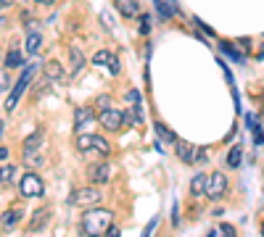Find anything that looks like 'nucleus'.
Instances as JSON below:
<instances>
[{"label":"nucleus","instance_id":"30","mask_svg":"<svg viewBox=\"0 0 264 237\" xmlns=\"http://www.w3.org/2000/svg\"><path fill=\"white\" fill-rule=\"evenodd\" d=\"M193 21H196V24L201 27V32H204V34H214V29H212V27H206V24H204V21H201V19H193Z\"/></svg>","mask_w":264,"mask_h":237},{"label":"nucleus","instance_id":"43","mask_svg":"<svg viewBox=\"0 0 264 237\" xmlns=\"http://www.w3.org/2000/svg\"><path fill=\"white\" fill-rule=\"evenodd\" d=\"M262 235H264V224H262Z\"/></svg>","mask_w":264,"mask_h":237},{"label":"nucleus","instance_id":"7","mask_svg":"<svg viewBox=\"0 0 264 237\" xmlns=\"http://www.w3.org/2000/svg\"><path fill=\"white\" fill-rule=\"evenodd\" d=\"M98 121L108 129V132H116V129H122V124H124V111H116V108H111V105H108V108L100 111Z\"/></svg>","mask_w":264,"mask_h":237},{"label":"nucleus","instance_id":"24","mask_svg":"<svg viewBox=\"0 0 264 237\" xmlns=\"http://www.w3.org/2000/svg\"><path fill=\"white\" fill-rule=\"evenodd\" d=\"M13 174H16L13 166H3V169H0V185H8V182L13 179Z\"/></svg>","mask_w":264,"mask_h":237},{"label":"nucleus","instance_id":"17","mask_svg":"<svg viewBox=\"0 0 264 237\" xmlns=\"http://www.w3.org/2000/svg\"><path fill=\"white\" fill-rule=\"evenodd\" d=\"M69 56H72V76H80V71L85 68V58H82V53L77 50V48H72V50H69Z\"/></svg>","mask_w":264,"mask_h":237},{"label":"nucleus","instance_id":"14","mask_svg":"<svg viewBox=\"0 0 264 237\" xmlns=\"http://www.w3.org/2000/svg\"><path fill=\"white\" fill-rule=\"evenodd\" d=\"M43 71H45V79L48 82H56V79H61V74H64V66H61V61H48Z\"/></svg>","mask_w":264,"mask_h":237},{"label":"nucleus","instance_id":"27","mask_svg":"<svg viewBox=\"0 0 264 237\" xmlns=\"http://www.w3.org/2000/svg\"><path fill=\"white\" fill-rule=\"evenodd\" d=\"M40 164H43L40 153H32V156H27V166H40Z\"/></svg>","mask_w":264,"mask_h":237},{"label":"nucleus","instance_id":"16","mask_svg":"<svg viewBox=\"0 0 264 237\" xmlns=\"http://www.w3.org/2000/svg\"><path fill=\"white\" fill-rule=\"evenodd\" d=\"M116 11L122 13V16H137V3L135 0H116Z\"/></svg>","mask_w":264,"mask_h":237},{"label":"nucleus","instance_id":"21","mask_svg":"<svg viewBox=\"0 0 264 237\" xmlns=\"http://www.w3.org/2000/svg\"><path fill=\"white\" fill-rule=\"evenodd\" d=\"M21 64H24L21 50H8V56H5V66H8V68H19Z\"/></svg>","mask_w":264,"mask_h":237},{"label":"nucleus","instance_id":"37","mask_svg":"<svg viewBox=\"0 0 264 237\" xmlns=\"http://www.w3.org/2000/svg\"><path fill=\"white\" fill-rule=\"evenodd\" d=\"M8 158V148H0V161H5Z\"/></svg>","mask_w":264,"mask_h":237},{"label":"nucleus","instance_id":"34","mask_svg":"<svg viewBox=\"0 0 264 237\" xmlns=\"http://www.w3.org/2000/svg\"><path fill=\"white\" fill-rule=\"evenodd\" d=\"M220 66H222V71H224V79H227V82H230V85H232V74H230V68H227V66H224V64H222V61H220Z\"/></svg>","mask_w":264,"mask_h":237},{"label":"nucleus","instance_id":"38","mask_svg":"<svg viewBox=\"0 0 264 237\" xmlns=\"http://www.w3.org/2000/svg\"><path fill=\"white\" fill-rule=\"evenodd\" d=\"M11 3H13V0H0V8H8Z\"/></svg>","mask_w":264,"mask_h":237},{"label":"nucleus","instance_id":"12","mask_svg":"<svg viewBox=\"0 0 264 237\" xmlns=\"http://www.w3.org/2000/svg\"><path fill=\"white\" fill-rule=\"evenodd\" d=\"M43 142H45V135L40 132V129H37V132H32L24 140V145H21V148H24V156H32V153H37V150H43Z\"/></svg>","mask_w":264,"mask_h":237},{"label":"nucleus","instance_id":"20","mask_svg":"<svg viewBox=\"0 0 264 237\" xmlns=\"http://www.w3.org/2000/svg\"><path fill=\"white\" fill-rule=\"evenodd\" d=\"M243 150H240V145H232V150L227 153V158H224V161H227V166H232V169H238L240 166V161H243Z\"/></svg>","mask_w":264,"mask_h":237},{"label":"nucleus","instance_id":"22","mask_svg":"<svg viewBox=\"0 0 264 237\" xmlns=\"http://www.w3.org/2000/svg\"><path fill=\"white\" fill-rule=\"evenodd\" d=\"M204 185H206V174H196L190 182V195H204Z\"/></svg>","mask_w":264,"mask_h":237},{"label":"nucleus","instance_id":"40","mask_svg":"<svg viewBox=\"0 0 264 237\" xmlns=\"http://www.w3.org/2000/svg\"><path fill=\"white\" fill-rule=\"evenodd\" d=\"M3 132H5V121L0 119V135H3Z\"/></svg>","mask_w":264,"mask_h":237},{"label":"nucleus","instance_id":"31","mask_svg":"<svg viewBox=\"0 0 264 237\" xmlns=\"http://www.w3.org/2000/svg\"><path fill=\"white\" fill-rule=\"evenodd\" d=\"M106 237H122V232H119V227H114V224H111V227H108V229H106Z\"/></svg>","mask_w":264,"mask_h":237},{"label":"nucleus","instance_id":"1","mask_svg":"<svg viewBox=\"0 0 264 237\" xmlns=\"http://www.w3.org/2000/svg\"><path fill=\"white\" fill-rule=\"evenodd\" d=\"M111 221H114V213L106 211V208L85 211V216H82V232H85V237H100V235H106V229L111 227Z\"/></svg>","mask_w":264,"mask_h":237},{"label":"nucleus","instance_id":"36","mask_svg":"<svg viewBox=\"0 0 264 237\" xmlns=\"http://www.w3.org/2000/svg\"><path fill=\"white\" fill-rule=\"evenodd\" d=\"M238 45H240V48H248V45H251V40H248V37H240Z\"/></svg>","mask_w":264,"mask_h":237},{"label":"nucleus","instance_id":"29","mask_svg":"<svg viewBox=\"0 0 264 237\" xmlns=\"http://www.w3.org/2000/svg\"><path fill=\"white\" fill-rule=\"evenodd\" d=\"M156 224H159V219H151V224L143 229V237H151V235H153V229H156Z\"/></svg>","mask_w":264,"mask_h":237},{"label":"nucleus","instance_id":"18","mask_svg":"<svg viewBox=\"0 0 264 237\" xmlns=\"http://www.w3.org/2000/svg\"><path fill=\"white\" fill-rule=\"evenodd\" d=\"M153 129H156V135H159L161 142H175V140H177L172 129H169L167 124H161V121H156V124H153Z\"/></svg>","mask_w":264,"mask_h":237},{"label":"nucleus","instance_id":"4","mask_svg":"<svg viewBox=\"0 0 264 237\" xmlns=\"http://www.w3.org/2000/svg\"><path fill=\"white\" fill-rule=\"evenodd\" d=\"M77 150L80 153H98V156H108V142L98 135H77Z\"/></svg>","mask_w":264,"mask_h":237},{"label":"nucleus","instance_id":"42","mask_svg":"<svg viewBox=\"0 0 264 237\" xmlns=\"http://www.w3.org/2000/svg\"><path fill=\"white\" fill-rule=\"evenodd\" d=\"M206 237H217V232H214V229H212V232H209V235H206Z\"/></svg>","mask_w":264,"mask_h":237},{"label":"nucleus","instance_id":"3","mask_svg":"<svg viewBox=\"0 0 264 237\" xmlns=\"http://www.w3.org/2000/svg\"><path fill=\"white\" fill-rule=\"evenodd\" d=\"M175 153L182 164H204L209 156L206 148H198V145H190L185 140H175Z\"/></svg>","mask_w":264,"mask_h":237},{"label":"nucleus","instance_id":"39","mask_svg":"<svg viewBox=\"0 0 264 237\" xmlns=\"http://www.w3.org/2000/svg\"><path fill=\"white\" fill-rule=\"evenodd\" d=\"M35 3H43V5H53L56 0H35Z\"/></svg>","mask_w":264,"mask_h":237},{"label":"nucleus","instance_id":"28","mask_svg":"<svg viewBox=\"0 0 264 237\" xmlns=\"http://www.w3.org/2000/svg\"><path fill=\"white\" fill-rule=\"evenodd\" d=\"M220 235H222V237H238V235H235V229H232L230 224H222V229H220Z\"/></svg>","mask_w":264,"mask_h":237},{"label":"nucleus","instance_id":"6","mask_svg":"<svg viewBox=\"0 0 264 237\" xmlns=\"http://www.w3.org/2000/svg\"><path fill=\"white\" fill-rule=\"evenodd\" d=\"M224 190H227V177H224L222 171H214V174H206V185H204V195L217 201V198L224 195Z\"/></svg>","mask_w":264,"mask_h":237},{"label":"nucleus","instance_id":"41","mask_svg":"<svg viewBox=\"0 0 264 237\" xmlns=\"http://www.w3.org/2000/svg\"><path fill=\"white\" fill-rule=\"evenodd\" d=\"M259 58H264V45H262V50H259Z\"/></svg>","mask_w":264,"mask_h":237},{"label":"nucleus","instance_id":"25","mask_svg":"<svg viewBox=\"0 0 264 237\" xmlns=\"http://www.w3.org/2000/svg\"><path fill=\"white\" fill-rule=\"evenodd\" d=\"M88 121H90V111L88 108H80V111H77V132H80L82 124H88Z\"/></svg>","mask_w":264,"mask_h":237},{"label":"nucleus","instance_id":"13","mask_svg":"<svg viewBox=\"0 0 264 237\" xmlns=\"http://www.w3.org/2000/svg\"><path fill=\"white\" fill-rule=\"evenodd\" d=\"M48 221H50V211L48 208H43V211H37L32 221H29V232H40V229L48 227Z\"/></svg>","mask_w":264,"mask_h":237},{"label":"nucleus","instance_id":"23","mask_svg":"<svg viewBox=\"0 0 264 237\" xmlns=\"http://www.w3.org/2000/svg\"><path fill=\"white\" fill-rule=\"evenodd\" d=\"M137 32H140V34H148V32H151V19H148V13H140V19H137Z\"/></svg>","mask_w":264,"mask_h":237},{"label":"nucleus","instance_id":"2","mask_svg":"<svg viewBox=\"0 0 264 237\" xmlns=\"http://www.w3.org/2000/svg\"><path fill=\"white\" fill-rule=\"evenodd\" d=\"M37 68H40L37 64H29V66H24V68H21V76H19V82H16V85H13L11 95L5 98V111H8V113H11V111L19 105V98L27 93V87H29V82H32V76L37 74Z\"/></svg>","mask_w":264,"mask_h":237},{"label":"nucleus","instance_id":"15","mask_svg":"<svg viewBox=\"0 0 264 237\" xmlns=\"http://www.w3.org/2000/svg\"><path fill=\"white\" fill-rule=\"evenodd\" d=\"M24 48H27V53H29V56H35V53L43 48V34L37 32V29H32V32L27 34V45H24Z\"/></svg>","mask_w":264,"mask_h":237},{"label":"nucleus","instance_id":"5","mask_svg":"<svg viewBox=\"0 0 264 237\" xmlns=\"http://www.w3.org/2000/svg\"><path fill=\"white\" fill-rule=\"evenodd\" d=\"M19 193L24 195V198H43V193H45L43 177H37L35 171L21 174V179H19Z\"/></svg>","mask_w":264,"mask_h":237},{"label":"nucleus","instance_id":"33","mask_svg":"<svg viewBox=\"0 0 264 237\" xmlns=\"http://www.w3.org/2000/svg\"><path fill=\"white\" fill-rule=\"evenodd\" d=\"M98 105H100V108H108V105H111V98H108V95H103V98H100V101H98Z\"/></svg>","mask_w":264,"mask_h":237},{"label":"nucleus","instance_id":"9","mask_svg":"<svg viewBox=\"0 0 264 237\" xmlns=\"http://www.w3.org/2000/svg\"><path fill=\"white\" fill-rule=\"evenodd\" d=\"M92 64H98V66H106V68H108V74H114V76L122 71V64H119V58H116L111 50H98L95 56H92Z\"/></svg>","mask_w":264,"mask_h":237},{"label":"nucleus","instance_id":"35","mask_svg":"<svg viewBox=\"0 0 264 237\" xmlns=\"http://www.w3.org/2000/svg\"><path fill=\"white\" fill-rule=\"evenodd\" d=\"M172 221H175V227L180 224V211H177V205H175V211H172Z\"/></svg>","mask_w":264,"mask_h":237},{"label":"nucleus","instance_id":"10","mask_svg":"<svg viewBox=\"0 0 264 237\" xmlns=\"http://www.w3.org/2000/svg\"><path fill=\"white\" fill-rule=\"evenodd\" d=\"M88 179L92 185H103V182L111 179V166L106 161H98V164H90L88 166Z\"/></svg>","mask_w":264,"mask_h":237},{"label":"nucleus","instance_id":"11","mask_svg":"<svg viewBox=\"0 0 264 237\" xmlns=\"http://www.w3.org/2000/svg\"><path fill=\"white\" fill-rule=\"evenodd\" d=\"M21 219H24V211H21L19 205H13V208L0 213V229H3V232H13Z\"/></svg>","mask_w":264,"mask_h":237},{"label":"nucleus","instance_id":"19","mask_svg":"<svg viewBox=\"0 0 264 237\" xmlns=\"http://www.w3.org/2000/svg\"><path fill=\"white\" fill-rule=\"evenodd\" d=\"M220 50H222L227 58L235 61V64H243V56H240V53L235 50V45H232V42H220Z\"/></svg>","mask_w":264,"mask_h":237},{"label":"nucleus","instance_id":"26","mask_svg":"<svg viewBox=\"0 0 264 237\" xmlns=\"http://www.w3.org/2000/svg\"><path fill=\"white\" fill-rule=\"evenodd\" d=\"M11 85V79H8V71H0V93H5Z\"/></svg>","mask_w":264,"mask_h":237},{"label":"nucleus","instance_id":"8","mask_svg":"<svg viewBox=\"0 0 264 237\" xmlns=\"http://www.w3.org/2000/svg\"><path fill=\"white\" fill-rule=\"evenodd\" d=\"M72 203L74 205H95L100 203V190L98 187H82L72 193Z\"/></svg>","mask_w":264,"mask_h":237},{"label":"nucleus","instance_id":"32","mask_svg":"<svg viewBox=\"0 0 264 237\" xmlns=\"http://www.w3.org/2000/svg\"><path fill=\"white\" fill-rule=\"evenodd\" d=\"M254 142H256V145H262V142H264V135H262V129H259V127L254 129Z\"/></svg>","mask_w":264,"mask_h":237}]
</instances>
